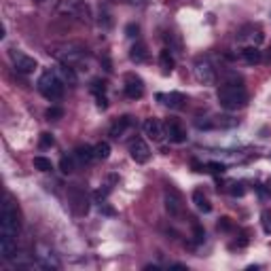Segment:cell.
I'll list each match as a JSON object with an SVG mask.
<instances>
[{
    "instance_id": "obj_21",
    "label": "cell",
    "mask_w": 271,
    "mask_h": 271,
    "mask_svg": "<svg viewBox=\"0 0 271 271\" xmlns=\"http://www.w3.org/2000/svg\"><path fill=\"white\" fill-rule=\"evenodd\" d=\"M57 76L61 78L64 83H70V85L76 83V74H74V68L72 66H64V64H61V66L57 68Z\"/></svg>"
},
{
    "instance_id": "obj_23",
    "label": "cell",
    "mask_w": 271,
    "mask_h": 271,
    "mask_svg": "<svg viewBox=\"0 0 271 271\" xmlns=\"http://www.w3.org/2000/svg\"><path fill=\"white\" fill-rule=\"evenodd\" d=\"M34 168L38 172H51L53 170V163H51V159H47V157H34Z\"/></svg>"
},
{
    "instance_id": "obj_8",
    "label": "cell",
    "mask_w": 271,
    "mask_h": 271,
    "mask_svg": "<svg viewBox=\"0 0 271 271\" xmlns=\"http://www.w3.org/2000/svg\"><path fill=\"white\" fill-rule=\"evenodd\" d=\"M9 55H11V61H13L15 70L22 72V74H30V72H34L38 68V64H36L34 57H30V55H26V53H22L17 49H11Z\"/></svg>"
},
{
    "instance_id": "obj_19",
    "label": "cell",
    "mask_w": 271,
    "mask_h": 271,
    "mask_svg": "<svg viewBox=\"0 0 271 271\" xmlns=\"http://www.w3.org/2000/svg\"><path fill=\"white\" fill-rule=\"evenodd\" d=\"M242 57L246 64H250V66H254V64H259L263 59V53L259 51L257 45H250V47H244L242 49Z\"/></svg>"
},
{
    "instance_id": "obj_32",
    "label": "cell",
    "mask_w": 271,
    "mask_h": 271,
    "mask_svg": "<svg viewBox=\"0 0 271 271\" xmlns=\"http://www.w3.org/2000/svg\"><path fill=\"white\" fill-rule=\"evenodd\" d=\"M231 195H244V186L242 184H233V189H231Z\"/></svg>"
},
{
    "instance_id": "obj_14",
    "label": "cell",
    "mask_w": 271,
    "mask_h": 271,
    "mask_svg": "<svg viewBox=\"0 0 271 271\" xmlns=\"http://www.w3.org/2000/svg\"><path fill=\"white\" fill-rule=\"evenodd\" d=\"M159 100H161L168 108H172V110H180L182 106H184V102H186V98L180 93V91H170V93H159L157 95Z\"/></svg>"
},
{
    "instance_id": "obj_6",
    "label": "cell",
    "mask_w": 271,
    "mask_h": 271,
    "mask_svg": "<svg viewBox=\"0 0 271 271\" xmlns=\"http://www.w3.org/2000/svg\"><path fill=\"white\" fill-rule=\"evenodd\" d=\"M193 72H195V78L201 83V85H214L216 81V70L212 66L210 57H197L195 64H193Z\"/></svg>"
},
{
    "instance_id": "obj_13",
    "label": "cell",
    "mask_w": 271,
    "mask_h": 271,
    "mask_svg": "<svg viewBox=\"0 0 271 271\" xmlns=\"http://www.w3.org/2000/svg\"><path fill=\"white\" fill-rule=\"evenodd\" d=\"M144 134L153 140V142H161L163 138H165V127H163V123L159 121V119H147L144 121Z\"/></svg>"
},
{
    "instance_id": "obj_25",
    "label": "cell",
    "mask_w": 271,
    "mask_h": 271,
    "mask_svg": "<svg viewBox=\"0 0 271 271\" xmlns=\"http://www.w3.org/2000/svg\"><path fill=\"white\" fill-rule=\"evenodd\" d=\"M45 117L49 119V121H57V119L64 117V108H61V106H51V108H47Z\"/></svg>"
},
{
    "instance_id": "obj_9",
    "label": "cell",
    "mask_w": 271,
    "mask_h": 271,
    "mask_svg": "<svg viewBox=\"0 0 271 271\" xmlns=\"http://www.w3.org/2000/svg\"><path fill=\"white\" fill-rule=\"evenodd\" d=\"M165 210L170 216H178L182 212V195H180V191L178 189H174V186H168L165 189Z\"/></svg>"
},
{
    "instance_id": "obj_26",
    "label": "cell",
    "mask_w": 271,
    "mask_h": 271,
    "mask_svg": "<svg viewBox=\"0 0 271 271\" xmlns=\"http://www.w3.org/2000/svg\"><path fill=\"white\" fill-rule=\"evenodd\" d=\"M237 125V119L233 117H216L214 121V127H235Z\"/></svg>"
},
{
    "instance_id": "obj_12",
    "label": "cell",
    "mask_w": 271,
    "mask_h": 271,
    "mask_svg": "<svg viewBox=\"0 0 271 271\" xmlns=\"http://www.w3.org/2000/svg\"><path fill=\"white\" fill-rule=\"evenodd\" d=\"M165 136L174 142V144H182V142H186V132L176 119L165 121Z\"/></svg>"
},
{
    "instance_id": "obj_30",
    "label": "cell",
    "mask_w": 271,
    "mask_h": 271,
    "mask_svg": "<svg viewBox=\"0 0 271 271\" xmlns=\"http://www.w3.org/2000/svg\"><path fill=\"white\" fill-rule=\"evenodd\" d=\"M205 168H208L212 174H222V172H225V165H222V163H216V161H210Z\"/></svg>"
},
{
    "instance_id": "obj_5",
    "label": "cell",
    "mask_w": 271,
    "mask_h": 271,
    "mask_svg": "<svg viewBox=\"0 0 271 271\" xmlns=\"http://www.w3.org/2000/svg\"><path fill=\"white\" fill-rule=\"evenodd\" d=\"M68 203L76 216H85L89 212V197L81 184H72L68 189Z\"/></svg>"
},
{
    "instance_id": "obj_33",
    "label": "cell",
    "mask_w": 271,
    "mask_h": 271,
    "mask_svg": "<svg viewBox=\"0 0 271 271\" xmlns=\"http://www.w3.org/2000/svg\"><path fill=\"white\" fill-rule=\"evenodd\" d=\"M127 36H132V38L138 36V26H134V24H132V26H127Z\"/></svg>"
},
{
    "instance_id": "obj_20",
    "label": "cell",
    "mask_w": 271,
    "mask_h": 271,
    "mask_svg": "<svg viewBox=\"0 0 271 271\" xmlns=\"http://www.w3.org/2000/svg\"><path fill=\"white\" fill-rule=\"evenodd\" d=\"M159 64H161V68H163L165 72H172V70H174L176 61H174V55H172L170 49H163L161 53H159Z\"/></svg>"
},
{
    "instance_id": "obj_27",
    "label": "cell",
    "mask_w": 271,
    "mask_h": 271,
    "mask_svg": "<svg viewBox=\"0 0 271 271\" xmlns=\"http://www.w3.org/2000/svg\"><path fill=\"white\" fill-rule=\"evenodd\" d=\"M55 144V140H53V136L51 134H40V149H51Z\"/></svg>"
},
{
    "instance_id": "obj_31",
    "label": "cell",
    "mask_w": 271,
    "mask_h": 271,
    "mask_svg": "<svg viewBox=\"0 0 271 271\" xmlns=\"http://www.w3.org/2000/svg\"><path fill=\"white\" fill-rule=\"evenodd\" d=\"M233 225H231V218H220V222H218V229H222V231H229Z\"/></svg>"
},
{
    "instance_id": "obj_1",
    "label": "cell",
    "mask_w": 271,
    "mask_h": 271,
    "mask_svg": "<svg viewBox=\"0 0 271 271\" xmlns=\"http://www.w3.org/2000/svg\"><path fill=\"white\" fill-rule=\"evenodd\" d=\"M17 235H19V214L17 205L11 197L5 199L0 212V254L5 261H13L17 257Z\"/></svg>"
},
{
    "instance_id": "obj_11",
    "label": "cell",
    "mask_w": 271,
    "mask_h": 271,
    "mask_svg": "<svg viewBox=\"0 0 271 271\" xmlns=\"http://www.w3.org/2000/svg\"><path fill=\"white\" fill-rule=\"evenodd\" d=\"M130 155H132V159L136 163H147L151 159V149L142 138H136V140L130 142Z\"/></svg>"
},
{
    "instance_id": "obj_17",
    "label": "cell",
    "mask_w": 271,
    "mask_h": 271,
    "mask_svg": "<svg viewBox=\"0 0 271 271\" xmlns=\"http://www.w3.org/2000/svg\"><path fill=\"white\" fill-rule=\"evenodd\" d=\"M193 203H195V208L199 212H203V214H210L212 212V203H210L208 197H205V193H203L201 189H195L193 191Z\"/></svg>"
},
{
    "instance_id": "obj_28",
    "label": "cell",
    "mask_w": 271,
    "mask_h": 271,
    "mask_svg": "<svg viewBox=\"0 0 271 271\" xmlns=\"http://www.w3.org/2000/svg\"><path fill=\"white\" fill-rule=\"evenodd\" d=\"M193 233H195V242L197 244H201L205 240V231H203V227L199 225V222H193Z\"/></svg>"
},
{
    "instance_id": "obj_10",
    "label": "cell",
    "mask_w": 271,
    "mask_h": 271,
    "mask_svg": "<svg viewBox=\"0 0 271 271\" xmlns=\"http://www.w3.org/2000/svg\"><path fill=\"white\" fill-rule=\"evenodd\" d=\"M123 89H125V95L130 100H140L142 95H144V83H142V78L136 76V74H127L125 76Z\"/></svg>"
},
{
    "instance_id": "obj_4",
    "label": "cell",
    "mask_w": 271,
    "mask_h": 271,
    "mask_svg": "<svg viewBox=\"0 0 271 271\" xmlns=\"http://www.w3.org/2000/svg\"><path fill=\"white\" fill-rule=\"evenodd\" d=\"M38 91L45 95L47 100H51V102H57L64 98V81L57 76V72H51V70H45L38 78V83H36Z\"/></svg>"
},
{
    "instance_id": "obj_16",
    "label": "cell",
    "mask_w": 271,
    "mask_h": 271,
    "mask_svg": "<svg viewBox=\"0 0 271 271\" xmlns=\"http://www.w3.org/2000/svg\"><path fill=\"white\" fill-rule=\"evenodd\" d=\"M72 157H74V161H76L78 165H87V163H91L93 159H95V153H93V147H89V144H81V147H76V149H74Z\"/></svg>"
},
{
    "instance_id": "obj_34",
    "label": "cell",
    "mask_w": 271,
    "mask_h": 271,
    "mask_svg": "<svg viewBox=\"0 0 271 271\" xmlns=\"http://www.w3.org/2000/svg\"><path fill=\"white\" fill-rule=\"evenodd\" d=\"M265 59L271 64V47H269V49H267V53H265Z\"/></svg>"
},
{
    "instance_id": "obj_18",
    "label": "cell",
    "mask_w": 271,
    "mask_h": 271,
    "mask_svg": "<svg viewBox=\"0 0 271 271\" xmlns=\"http://www.w3.org/2000/svg\"><path fill=\"white\" fill-rule=\"evenodd\" d=\"M130 57L132 61L136 64H144L149 59V49H147V45L142 43V40H136V45L132 47V51H130Z\"/></svg>"
},
{
    "instance_id": "obj_7",
    "label": "cell",
    "mask_w": 271,
    "mask_h": 271,
    "mask_svg": "<svg viewBox=\"0 0 271 271\" xmlns=\"http://www.w3.org/2000/svg\"><path fill=\"white\" fill-rule=\"evenodd\" d=\"M83 11L87 9L83 7L81 0H57V5H55V15L57 17H66V19L78 17Z\"/></svg>"
},
{
    "instance_id": "obj_22",
    "label": "cell",
    "mask_w": 271,
    "mask_h": 271,
    "mask_svg": "<svg viewBox=\"0 0 271 271\" xmlns=\"http://www.w3.org/2000/svg\"><path fill=\"white\" fill-rule=\"evenodd\" d=\"M93 153H95V159H108L110 157V144L108 142H98V144L93 147Z\"/></svg>"
},
{
    "instance_id": "obj_3",
    "label": "cell",
    "mask_w": 271,
    "mask_h": 271,
    "mask_svg": "<svg viewBox=\"0 0 271 271\" xmlns=\"http://www.w3.org/2000/svg\"><path fill=\"white\" fill-rule=\"evenodd\" d=\"M55 59H59V64H64V66H78L85 57H87V49L83 45L78 43H64V45H55L53 49L49 51Z\"/></svg>"
},
{
    "instance_id": "obj_24",
    "label": "cell",
    "mask_w": 271,
    "mask_h": 271,
    "mask_svg": "<svg viewBox=\"0 0 271 271\" xmlns=\"http://www.w3.org/2000/svg\"><path fill=\"white\" fill-rule=\"evenodd\" d=\"M59 170L64 174H72L74 172V157H61L59 159Z\"/></svg>"
},
{
    "instance_id": "obj_2",
    "label": "cell",
    "mask_w": 271,
    "mask_h": 271,
    "mask_svg": "<svg viewBox=\"0 0 271 271\" xmlns=\"http://www.w3.org/2000/svg\"><path fill=\"white\" fill-rule=\"evenodd\" d=\"M218 102L225 110H240L248 104V91L240 76H233L231 81L220 85L218 89Z\"/></svg>"
},
{
    "instance_id": "obj_15",
    "label": "cell",
    "mask_w": 271,
    "mask_h": 271,
    "mask_svg": "<svg viewBox=\"0 0 271 271\" xmlns=\"http://www.w3.org/2000/svg\"><path fill=\"white\" fill-rule=\"evenodd\" d=\"M132 125H134V119H132L130 115H125V117H119V119H117V121H115L113 125H110V130H108V136L117 140V138H121V136H123V134H125L127 130H130Z\"/></svg>"
},
{
    "instance_id": "obj_29",
    "label": "cell",
    "mask_w": 271,
    "mask_h": 271,
    "mask_svg": "<svg viewBox=\"0 0 271 271\" xmlns=\"http://www.w3.org/2000/svg\"><path fill=\"white\" fill-rule=\"evenodd\" d=\"M261 218H263V229H265V233H271V210H265Z\"/></svg>"
}]
</instances>
